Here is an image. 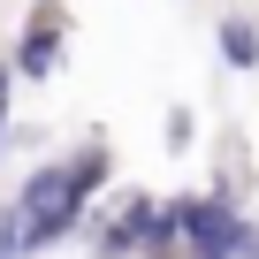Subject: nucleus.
Segmentation results:
<instances>
[{
    "instance_id": "1",
    "label": "nucleus",
    "mask_w": 259,
    "mask_h": 259,
    "mask_svg": "<svg viewBox=\"0 0 259 259\" xmlns=\"http://www.w3.org/2000/svg\"><path fill=\"white\" fill-rule=\"evenodd\" d=\"M61 46H69V23H61L54 8H31V23L16 31V54H8V76L46 84V76L61 69Z\"/></svg>"
},
{
    "instance_id": "2",
    "label": "nucleus",
    "mask_w": 259,
    "mask_h": 259,
    "mask_svg": "<svg viewBox=\"0 0 259 259\" xmlns=\"http://www.w3.org/2000/svg\"><path fill=\"white\" fill-rule=\"evenodd\" d=\"M213 38H221V61H229V69H259V23H251V16H221Z\"/></svg>"
},
{
    "instance_id": "3",
    "label": "nucleus",
    "mask_w": 259,
    "mask_h": 259,
    "mask_svg": "<svg viewBox=\"0 0 259 259\" xmlns=\"http://www.w3.org/2000/svg\"><path fill=\"white\" fill-rule=\"evenodd\" d=\"M23 259H99V244H92V229H76V236H54V244H31Z\"/></svg>"
},
{
    "instance_id": "4",
    "label": "nucleus",
    "mask_w": 259,
    "mask_h": 259,
    "mask_svg": "<svg viewBox=\"0 0 259 259\" xmlns=\"http://www.w3.org/2000/svg\"><path fill=\"white\" fill-rule=\"evenodd\" d=\"M160 138H168V153L191 145V107H168V130H160Z\"/></svg>"
},
{
    "instance_id": "5",
    "label": "nucleus",
    "mask_w": 259,
    "mask_h": 259,
    "mask_svg": "<svg viewBox=\"0 0 259 259\" xmlns=\"http://www.w3.org/2000/svg\"><path fill=\"white\" fill-rule=\"evenodd\" d=\"M8 99H16V76H8V69H0V153H8V114H16Z\"/></svg>"
},
{
    "instance_id": "6",
    "label": "nucleus",
    "mask_w": 259,
    "mask_h": 259,
    "mask_svg": "<svg viewBox=\"0 0 259 259\" xmlns=\"http://www.w3.org/2000/svg\"><path fill=\"white\" fill-rule=\"evenodd\" d=\"M99 244V259H160V251H138V244H107V236H92Z\"/></svg>"
}]
</instances>
